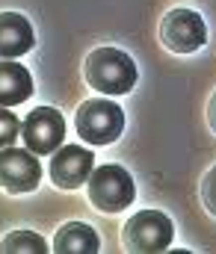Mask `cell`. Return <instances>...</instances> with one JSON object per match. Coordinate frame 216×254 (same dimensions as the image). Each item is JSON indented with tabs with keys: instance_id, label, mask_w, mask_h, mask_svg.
I'll return each instance as SVG.
<instances>
[{
	"instance_id": "277c9868",
	"label": "cell",
	"mask_w": 216,
	"mask_h": 254,
	"mask_svg": "<svg viewBox=\"0 0 216 254\" xmlns=\"http://www.w3.org/2000/svg\"><path fill=\"white\" fill-rule=\"evenodd\" d=\"M175 240V225L160 210H140L122 228V246L137 254L166 252Z\"/></svg>"
},
{
	"instance_id": "30bf717a",
	"label": "cell",
	"mask_w": 216,
	"mask_h": 254,
	"mask_svg": "<svg viewBox=\"0 0 216 254\" xmlns=\"http://www.w3.org/2000/svg\"><path fill=\"white\" fill-rule=\"evenodd\" d=\"M33 95V77L15 60H0V107H18Z\"/></svg>"
},
{
	"instance_id": "3957f363",
	"label": "cell",
	"mask_w": 216,
	"mask_h": 254,
	"mask_svg": "<svg viewBox=\"0 0 216 254\" xmlns=\"http://www.w3.org/2000/svg\"><path fill=\"white\" fill-rule=\"evenodd\" d=\"M86 195H89L95 210H101V213H122V210H128L134 204L137 190H134V178H131V172L125 166L104 163V166H98L89 175Z\"/></svg>"
},
{
	"instance_id": "5b68a950",
	"label": "cell",
	"mask_w": 216,
	"mask_h": 254,
	"mask_svg": "<svg viewBox=\"0 0 216 254\" xmlns=\"http://www.w3.org/2000/svg\"><path fill=\"white\" fill-rule=\"evenodd\" d=\"M157 36L172 54H196L208 42V24L193 9H169L160 18Z\"/></svg>"
},
{
	"instance_id": "8992f818",
	"label": "cell",
	"mask_w": 216,
	"mask_h": 254,
	"mask_svg": "<svg viewBox=\"0 0 216 254\" xmlns=\"http://www.w3.org/2000/svg\"><path fill=\"white\" fill-rule=\"evenodd\" d=\"M42 166L30 148H0V190L9 195L39 190Z\"/></svg>"
},
{
	"instance_id": "52a82bcc",
	"label": "cell",
	"mask_w": 216,
	"mask_h": 254,
	"mask_svg": "<svg viewBox=\"0 0 216 254\" xmlns=\"http://www.w3.org/2000/svg\"><path fill=\"white\" fill-rule=\"evenodd\" d=\"M51 181L57 190L72 192L77 187H83L89 181V175L95 172V157L89 148H80V145H60L51 157Z\"/></svg>"
},
{
	"instance_id": "ba28073f",
	"label": "cell",
	"mask_w": 216,
	"mask_h": 254,
	"mask_svg": "<svg viewBox=\"0 0 216 254\" xmlns=\"http://www.w3.org/2000/svg\"><path fill=\"white\" fill-rule=\"evenodd\" d=\"M21 133H24L27 148H30L36 157L54 154V151L63 145V139H66V122H63V116H60L54 107H36V110L24 119Z\"/></svg>"
},
{
	"instance_id": "6da1fadb",
	"label": "cell",
	"mask_w": 216,
	"mask_h": 254,
	"mask_svg": "<svg viewBox=\"0 0 216 254\" xmlns=\"http://www.w3.org/2000/svg\"><path fill=\"white\" fill-rule=\"evenodd\" d=\"M83 77L89 83V89L101 92V95H128L137 86V63L131 60V54H125L122 48H95L89 51V57L83 60Z\"/></svg>"
},
{
	"instance_id": "5bb4252c",
	"label": "cell",
	"mask_w": 216,
	"mask_h": 254,
	"mask_svg": "<svg viewBox=\"0 0 216 254\" xmlns=\"http://www.w3.org/2000/svg\"><path fill=\"white\" fill-rule=\"evenodd\" d=\"M18 119L6 110V107H0V148H6V145H12L15 142V136H18Z\"/></svg>"
},
{
	"instance_id": "8fae6325",
	"label": "cell",
	"mask_w": 216,
	"mask_h": 254,
	"mask_svg": "<svg viewBox=\"0 0 216 254\" xmlns=\"http://www.w3.org/2000/svg\"><path fill=\"white\" fill-rule=\"evenodd\" d=\"M98 249H101V240H98L95 228L86 222H66L54 237L57 254H95Z\"/></svg>"
},
{
	"instance_id": "9a60e30c",
	"label": "cell",
	"mask_w": 216,
	"mask_h": 254,
	"mask_svg": "<svg viewBox=\"0 0 216 254\" xmlns=\"http://www.w3.org/2000/svg\"><path fill=\"white\" fill-rule=\"evenodd\" d=\"M208 125L216 133V92L211 95V101H208Z\"/></svg>"
},
{
	"instance_id": "4fadbf2b",
	"label": "cell",
	"mask_w": 216,
	"mask_h": 254,
	"mask_svg": "<svg viewBox=\"0 0 216 254\" xmlns=\"http://www.w3.org/2000/svg\"><path fill=\"white\" fill-rule=\"evenodd\" d=\"M199 195H202V204H205V210H208L211 216H216V166H211V169L205 172Z\"/></svg>"
},
{
	"instance_id": "7c38bea8",
	"label": "cell",
	"mask_w": 216,
	"mask_h": 254,
	"mask_svg": "<svg viewBox=\"0 0 216 254\" xmlns=\"http://www.w3.org/2000/svg\"><path fill=\"white\" fill-rule=\"evenodd\" d=\"M51 246L36 231H12L0 240V254H48Z\"/></svg>"
},
{
	"instance_id": "9c48e42d",
	"label": "cell",
	"mask_w": 216,
	"mask_h": 254,
	"mask_svg": "<svg viewBox=\"0 0 216 254\" xmlns=\"http://www.w3.org/2000/svg\"><path fill=\"white\" fill-rule=\"evenodd\" d=\"M36 45V33L30 18L21 12H0V60H18L30 54Z\"/></svg>"
},
{
	"instance_id": "7a4b0ae2",
	"label": "cell",
	"mask_w": 216,
	"mask_h": 254,
	"mask_svg": "<svg viewBox=\"0 0 216 254\" xmlns=\"http://www.w3.org/2000/svg\"><path fill=\"white\" fill-rule=\"evenodd\" d=\"M77 136L89 145H113L125 133V110L107 98H89L74 116Z\"/></svg>"
}]
</instances>
